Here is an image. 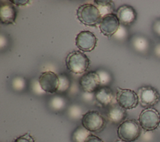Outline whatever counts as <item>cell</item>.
<instances>
[{
	"label": "cell",
	"instance_id": "cell-19",
	"mask_svg": "<svg viewBox=\"0 0 160 142\" xmlns=\"http://www.w3.org/2000/svg\"><path fill=\"white\" fill-rule=\"evenodd\" d=\"M136 44V48L139 50H144L146 49L147 46H148V42L147 40L142 38H139L138 39L136 40L135 42Z\"/></svg>",
	"mask_w": 160,
	"mask_h": 142
},
{
	"label": "cell",
	"instance_id": "cell-17",
	"mask_svg": "<svg viewBox=\"0 0 160 142\" xmlns=\"http://www.w3.org/2000/svg\"><path fill=\"white\" fill-rule=\"evenodd\" d=\"M90 134H91L90 131L82 126H79L74 131L72 138L74 142H85Z\"/></svg>",
	"mask_w": 160,
	"mask_h": 142
},
{
	"label": "cell",
	"instance_id": "cell-12",
	"mask_svg": "<svg viewBox=\"0 0 160 142\" xmlns=\"http://www.w3.org/2000/svg\"><path fill=\"white\" fill-rule=\"evenodd\" d=\"M116 14L120 22L124 26L133 24L137 18V13L134 8L128 4H123L116 9Z\"/></svg>",
	"mask_w": 160,
	"mask_h": 142
},
{
	"label": "cell",
	"instance_id": "cell-23",
	"mask_svg": "<svg viewBox=\"0 0 160 142\" xmlns=\"http://www.w3.org/2000/svg\"><path fill=\"white\" fill-rule=\"evenodd\" d=\"M153 29L154 31V32L158 34L159 36H160V19L157 20L153 25Z\"/></svg>",
	"mask_w": 160,
	"mask_h": 142
},
{
	"label": "cell",
	"instance_id": "cell-14",
	"mask_svg": "<svg viewBox=\"0 0 160 142\" xmlns=\"http://www.w3.org/2000/svg\"><path fill=\"white\" fill-rule=\"evenodd\" d=\"M94 97L97 102L101 105L107 106L112 103L114 99V94L109 87L102 86L100 87L94 93Z\"/></svg>",
	"mask_w": 160,
	"mask_h": 142
},
{
	"label": "cell",
	"instance_id": "cell-16",
	"mask_svg": "<svg viewBox=\"0 0 160 142\" xmlns=\"http://www.w3.org/2000/svg\"><path fill=\"white\" fill-rule=\"evenodd\" d=\"M94 2L96 4V7L99 9L101 16L103 17L107 14L114 13L115 8L114 4L112 1L109 0H96Z\"/></svg>",
	"mask_w": 160,
	"mask_h": 142
},
{
	"label": "cell",
	"instance_id": "cell-18",
	"mask_svg": "<svg viewBox=\"0 0 160 142\" xmlns=\"http://www.w3.org/2000/svg\"><path fill=\"white\" fill-rule=\"evenodd\" d=\"M14 142H35L33 137L29 133H26L19 137H18Z\"/></svg>",
	"mask_w": 160,
	"mask_h": 142
},
{
	"label": "cell",
	"instance_id": "cell-15",
	"mask_svg": "<svg viewBox=\"0 0 160 142\" xmlns=\"http://www.w3.org/2000/svg\"><path fill=\"white\" fill-rule=\"evenodd\" d=\"M126 116V110L120 106L118 103L112 105L108 112V119L114 124H120L122 122L125 121Z\"/></svg>",
	"mask_w": 160,
	"mask_h": 142
},
{
	"label": "cell",
	"instance_id": "cell-5",
	"mask_svg": "<svg viewBox=\"0 0 160 142\" xmlns=\"http://www.w3.org/2000/svg\"><path fill=\"white\" fill-rule=\"evenodd\" d=\"M106 119L102 114L95 110H91L84 113L81 118L82 126L91 132H99L106 126Z\"/></svg>",
	"mask_w": 160,
	"mask_h": 142
},
{
	"label": "cell",
	"instance_id": "cell-24",
	"mask_svg": "<svg viewBox=\"0 0 160 142\" xmlns=\"http://www.w3.org/2000/svg\"><path fill=\"white\" fill-rule=\"evenodd\" d=\"M116 142H126V141H122V140H118V141H116Z\"/></svg>",
	"mask_w": 160,
	"mask_h": 142
},
{
	"label": "cell",
	"instance_id": "cell-9",
	"mask_svg": "<svg viewBox=\"0 0 160 142\" xmlns=\"http://www.w3.org/2000/svg\"><path fill=\"white\" fill-rule=\"evenodd\" d=\"M98 39L95 34L89 31H82L76 36V46L83 52H90L94 49Z\"/></svg>",
	"mask_w": 160,
	"mask_h": 142
},
{
	"label": "cell",
	"instance_id": "cell-1",
	"mask_svg": "<svg viewBox=\"0 0 160 142\" xmlns=\"http://www.w3.org/2000/svg\"><path fill=\"white\" fill-rule=\"evenodd\" d=\"M67 69L76 74L84 73L90 65L88 57L80 51L70 52L65 59Z\"/></svg>",
	"mask_w": 160,
	"mask_h": 142
},
{
	"label": "cell",
	"instance_id": "cell-20",
	"mask_svg": "<svg viewBox=\"0 0 160 142\" xmlns=\"http://www.w3.org/2000/svg\"><path fill=\"white\" fill-rule=\"evenodd\" d=\"M52 105L55 109H60L64 105V101L60 98H58V99H54L52 101Z\"/></svg>",
	"mask_w": 160,
	"mask_h": 142
},
{
	"label": "cell",
	"instance_id": "cell-10",
	"mask_svg": "<svg viewBox=\"0 0 160 142\" xmlns=\"http://www.w3.org/2000/svg\"><path fill=\"white\" fill-rule=\"evenodd\" d=\"M79 83L82 89L88 93H95L101 84L100 76L96 71H89L84 74Z\"/></svg>",
	"mask_w": 160,
	"mask_h": 142
},
{
	"label": "cell",
	"instance_id": "cell-2",
	"mask_svg": "<svg viewBox=\"0 0 160 142\" xmlns=\"http://www.w3.org/2000/svg\"><path fill=\"white\" fill-rule=\"evenodd\" d=\"M78 19L84 25L94 26L99 24L102 16L96 6L92 4H84L78 7L76 11Z\"/></svg>",
	"mask_w": 160,
	"mask_h": 142
},
{
	"label": "cell",
	"instance_id": "cell-7",
	"mask_svg": "<svg viewBox=\"0 0 160 142\" xmlns=\"http://www.w3.org/2000/svg\"><path fill=\"white\" fill-rule=\"evenodd\" d=\"M116 101L120 106L126 110L134 109L139 103L138 93L132 89L121 88H118Z\"/></svg>",
	"mask_w": 160,
	"mask_h": 142
},
{
	"label": "cell",
	"instance_id": "cell-21",
	"mask_svg": "<svg viewBox=\"0 0 160 142\" xmlns=\"http://www.w3.org/2000/svg\"><path fill=\"white\" fill-rule=\"evenodd\" d=\"M85 142H104V141L98 136L91 134L89 136V137L87 138Z\"/></svg>",
	"mask_w": 160,
	"mask_h": 142
},
{
	"label": "cell",
	"instance_id": "cell-13",
	"mask_svg": "<svg viewBox=\"0 0 160 142\" xmlns=\"http://www.w3.org/2000/svg\"><path fill=\"white\" fill-rule=\"evenodd\" d=\"M17 10L14 4L9 1H4L0 6V20L4 24H13L16 22Z\"/></svg>",
	"mask_w": 160,
	"mask_h": 142
},
{
	"label": "cell",
	"instance_id": "cell-3",
	"mask_svg": "<svg viewBox=\"0 0 160 142\" xmlns=\"http://www.w3.org/2000/svg\"><path fill=\"white\" fill-rule=\"evenodd\" d=\"M141 128L138 121L134 119H127L119 124L117 134L120 140L126 142L136 141L141 134Z\"/></svg>",
	"mask_w": 160,
	"mask_h": 142
},
{
	"label": "cell",
	"instance_id": "cell-6",
	"mask_svg": "<svg viewBox=\"0 0 160 142\" xmlns=\"http://www.w3.org/2000/svg\"><path fill=\"white\" fill-rule=\"evenodd\" d=\"M138 95L140 105L144 108H152L160 101V93L155 88L151 86L139 88Z\"/></svg>",
	"mask_w": 160,
	"mask_h": 142
},
{
	"label": "cell",
	"instance_id": "cell-11",
	"mask_svg": "<svg viewBox=\"0 0 160 142\" xmlns=\"http://www.w3.org/2000/svg\"><path fill=\"white\" fill-rule=\"evenodd\" d=\"M120 22L116 13H111L102 17L99 24L101 33L107 36L111 37L119 28Z\"/></svg>",
	"mask_w": 160,
	"mask_h": 142
},
{
	"label": "cell",
	"instance_id": "cell-22",
	"mask_svg": "<svg viewBox=\"0 0 160 142\" xmlns=\"http://www.w3.org/2000/svg\"><path fill=\"white\" fill-rule=\"evenodd\" d=\"M14 5L17 6H25L28 4H29L30 1L27 0H11L10 1Z\"/></svg>",
	"mask_w": 160,
	"mask_h": 142
},
{
	"label": "cell",
	"instance_id": "cell-4",
	"mask_svg": "<svg viewBox=\"0 0 160 142\" xmlns=\"http://www.w3.org/2000/svg\"><path fill=\"white\" fill-rule=\"evenodd\" d=\"M138 122L144 131H154L160 124V113L154 108H144L139 114Z\"/></svg>",
	"mask_w": 160,
	"mask_h": 142
},
{
	"label": "cell",
	"instance_id": "cell-8",
	"mask_svg": "<svg viewBox=\"0 0 160 142\" xmlns=\"http://www.w3.org/2000/svg\"><path fill=\"white\" fill-rule=\"evenodd\" d=\"M41 88L46 93H54L59 91L60 79L59 76L52 71L42 72L38 79Z\"/></svg>",
	"mask_w": 160,
	"mask_h": 142
}]
</instances>
